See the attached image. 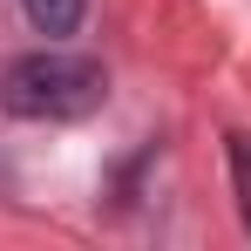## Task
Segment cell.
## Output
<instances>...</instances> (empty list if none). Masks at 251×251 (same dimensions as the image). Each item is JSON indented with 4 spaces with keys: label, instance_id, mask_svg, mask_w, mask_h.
Listing matches in <instances>:
<instances>
[{
    "label": "cell",
    "instance_id": "6da1fadb",
    "mask_svg": "<svg viewBox=\"0 0 251 251\" xmlns=\"http://www.w3.org/2000/svg\"><path fill=\"white\" fill-rule=\"evenodd\" d=\"M102 95H109L102 61L61 54V48L21 54V61H7V75H0V109L21 116V123H82V116L102 109Z\"/></svg>",
    "mask_w": 251,
    "mask_h": 251
},
{
    "label": "cell",
    "instance_id": "3957f363",
    "mask_svg": "<svg viewBox=\"0 0 251 251\" xmlns=\"http://www.w3.org/2000/svg\"><path fill=\"white\" fill-rule=\"evenodd\" d=\"M231 163H238V190H245V224H251V143L231 136Z\"/></svg>",
    "mask_w": 251,
    "mask_h": 251
},
{
    "label": "cell",
    "instance_id": "7a4b0ae2",
    "mask_svg": "<svg viewBox=\"0 0 251 251\" xmlns=\"http://www.w3.org/2000/svg\"><path fill=\"white\" fill-rule=\"evenodd\" d=\"M27 7V21H34V34L48 41H61V34H75V21H82V0H21Z\"/></svg>",
    "mask_w": 251,
    "mask_h": 251
}]
</instances>
